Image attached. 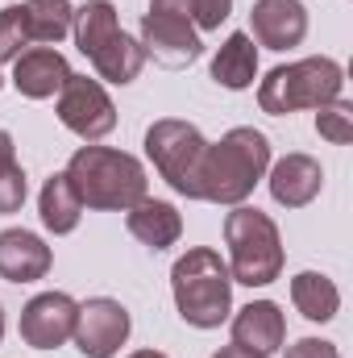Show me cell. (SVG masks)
Instances as JSON below:
<instances>
[{"label":"cell","mask_w":353,"mask_h":358,"mask_svg":"<svg viewBox=\"0 0 353 358\" xmlns=\"http://www.w3.org/2000/svg\"><path fill=\"white\" fill-rule=\"evenodd\" d=\"M225 246H229V275L233 283L246 287H266L283 275V234L274 225V217L250 204H233V213H225Z\"/></svg>","instance_id":"cell-4"},{"label":"cell","mask_w":353,"mask_h":358,"mask_svg":"<svg viewBox=\"0 0 353 358\" xmlns=\"http://www.w3.org/2000/svg\"><path fill=\"white\" fill-rule=\"evenodd\" d=\"M25 196H29V183H25L21 163H4V167H0V217L21 213Z\"/></svg>","instance_id":"cell-26"},{"label":"cell","mask_w":353,"mask_h":358,"mask_svg":"<svg viewBox=\"0 0 353 358\" xmlns=\"http://www.w3.org/2000/svg\"><path fill=\"white\" fill-rule=\"evenodd\" d=\"M71 0H25V21H29V38L38 46H59L71 34Z\"/></svg>","instance_id":"cell-22"},{"label":"cell","mask_w":353,"mask_h":358,"mask_svg":"<svg viewBox=\"0 0 353 358\" xmlns=\"http://www.w3.org/2000/svg\"><path fill=\"white\" fill-rule=\"evenodd\" d=\"M0 88H4V76H0Z\"/></svg>","instance_id":"cell-32"},{"label":"cell","mask_w":353,"mask_h":358,"mask_svg":"<svg viewBox=\"0 0 353 358\" xmlns=\"http://www.w3.org/2000/svg\"><path fill=\"white\" fill-rule=\"evenodd\" d=\"M316 134L324 138V142H333V146H350L353 138V104L341 96V100H333V104H324V108H316Z\"/></svg>","instance_id":"cell-25"},{"label":"cell","mask_w":353,"mask_h":358,"mask_svg":"<svg viewBox=\"0 0 353 358\" xmlns=\"http://www.w3.org/2000/svg\"><path fill=\"white\" fill-rule=\"evenodd\" d=\"M345 67L329 55H312L299 63H283L258 84V104L270 117H291L299 108H324L341 100Z\"/></svg>","instance_id":"cell-5"},{"label":"cell","mask_w":353,"mask_h":358,"mask_svg":"<svg viewBox=\"0 0 353 358\" xmlns=\"http://www.w3.org/2000/svg\"><path fill=\"white\" fill-rule=\"evenodd\" d=\"M91 67H96L100 80L125 88V84H133V80L142 76V67H146V50H142L137 38H129V34L121 29V34L108 42V50H100V55L91 59Z\"/></svg>","instance_id":"cell-21"},{"label":"cell","mask_w":353,"mask_h":358,"mask_svg":"<svg viewBox=\"0 0 353 358\" xmlns=\"http://www.w3.org/2000/svg\"><path fill=\"white\" fill-rule=\"evenodd\" d=\"M0 342H4V308H0Z\"/></svg>","instance_id":"cell-31"},{"label":"cell","mask_w":353,"mask_h":358,"mask_svg":"<svg viewBox=\"0 0 353 358\" xmlns=\"http://www.w3.org/2000/svg\"><path fill=\"white\" fill-rule=\"evenodd\" d=\"M54 250L29 229H0V279L4 283H38L50 275Z\"/></svg>","instance_id":"cell-15"},{"label":"cell","mask_w":353,"mask_h":358,"mask_svg":"<svg viewBox=\"0 0 353 358\" xmlns=\"http://www.w3.org/2000/svg\"><path fill=\"white\" fill-rule=\"evenodd\" d=\"M63 176L71 179L84 208H96V213H125L137 200H146V187H150L142 159H133L129 150L96 146V142L71 155Z\"/></svg>","instance_id":"cell-2"},{"label":"cell","mask_w":353,"mask_h":358,"mask_svg":"<svg viewBox=\"0 0 353 358\" xmlns=\"http://www.w3.org/2000/svg\"><path fill=\"white\" fill-rule=\"evenodd\" d=\"M4 163H17V146H13V134L8 129H0V167Z\"/></svg>","instance_id":"cell-28"},{"label":"cell","mask_w":353,"mask_h":358,"mask_svg":"<svg viewBox=\"0 0 353 358\" xmlns=\"http://www.w3.org/2000/svg\"><path fill=\"white\" fill-rule=\"evenodd\" d=\"M154 13H175L195 29H220L233 13V0H150Z\"/></svg>","instance_id":"cell-23"},{"label":"cell","mask_w":353,"mask_h":358,"mask_svg":"<svg viewBox=\"0 0 353 358\" xmlns=\"http://www.w3.org/2000/svg\"><path fill=\"white\" fill-rule=\"evenodd\" d=\"M270 196H274V204H283V208H308L316 196H320V187H324V167L312 159V155H283L274 167H270Z\"/></svg>","instance_id":"cell-13"},{"label":"cell","mask_w":353,"mask_h":358,"mask_svg":"<svg viewBox=\"0 0 353 358\" xmlns=\"http://www.w3.org/2000/svg\"><path fill=\"white\" fill-rule=\"evenodd\" d=\"M291 304H295L308 321L324 325V321H333V317L341 313V292H337V283H333L329 275H320V271H299V275L291 279Z\"/></svg>","instance_id":"cell-20"},{"label":"cell","mask_w":353,"mask_h":358,"mask_svg":"<svg viewBox=\"0 0 353 358\" xmlns=\"http://www.w3.org/2000/svg\"><path fill=\"white\" fill-rule=\"evenodd\" d=\"M208 71H212V80L220 88H229V92L254 88V80H258V46H254V38L246 29L229 34L220 42V50L212 55V67Z\"/></svg>","instance_id":"cell-17"},{"label":"cell","mask_w":353,"mask_h":358,"mask_svg":"<svg viewBox=\"0 0 353 358\" xmlns=\"http://www.w3.org/2000/svg\"><path fill=\"white\" fill-rule=\"evenodd\" d=\"M171 296L191 329H220L233 313V275L220 250L191 246L171 267Z\"/></svg>","instance_id":"cell-3"},{"label":"cell","mask_w":353,"mask_h":358,"mask_svg":"<svg viewBox=\"0 0 353 358\" xmlns=\"http://www.w3.org/2000/svg\"><path fill=\"white\" fill-rule=\"evenodd\" d=\"M129 358H171V355H163V350H133Z\"/></svg>","instance_id":"cell-30"},{"label":"cell","mask_w":353,"mask_h":358,"mask_svg":"<svg viewBox=\"0 0 353 358\" xmlns=\"http://www.w3.org/2000/svg\"><path fill=\"white\" fill-rule=\"evenodd\" d=\"M142 50H146V59H154L158 67H191L200 55H204V42H200V29L191 25V21H183L175 13H146L142 17Z\"/></svg>","instance_id":"cell-9"},{"label":"cell","mask_w":353,"mask_h":358,"mask_svg":"<svg viewBox=\"0 0 353 358\" xmlns=\"http://www.w3.org/2000/svg\"><path fill=\"white\" fill-rule=\"evenodd\" d=\"M71 34H75L80 55H88V63H91V59H96L100 50H108V42L121 34L117 4H112V0H88V4H80L75 17H71Z\"/></svg>","instance_id":"cell-19"},{"label":"cell","mask_w":353,"mask_h":358,"mask_svg":"<svg viewBox=\"0 0 353 358\" xmlns=\"http://www.w3.org/2000/svg\"><path fill=\"white\" fill-rule=\"evenodd\" d=\"M204 150L208 138L179 117H163L146 129V155L154 163V171L171 183L175 196L200 200V167H204Z\"/></svg>","instance_id":"cell-6"},{"label":"cell","mask_w":353,"mask_h":358,"mask_svg":"<svg viewBox=\"0 0 353 358\" xmlns=\"http://www.w3.org/2000/svg\"><path fill=\"white\" fill-rule=\"evenodd\" d=\"M75 300L67 292H38L21 308V342L29 350H59L75 334Z\"/></svg>","instance_id":"cell-10"},{"label":"cell","mask_w":353,"mask_h":358,"mask_svg":"<svg viewBox=\"0 0 353 358\" xmlns=\"http://www.w3.org/2000/svg\"><path fill=\"white\" fill-rule=\"evenodd\" d=\"M125 225L150 250H167L183 238V217H179V208L171 200H150V196L137 200L133 208H125Z\"/></svg>","instance_id":"cell-16"},{"label":"cell","mask_w":353,"mask_h":358,"mask_svg":"<svg viewBox=\"0 0 353 358\" xmlns=\"http://www.w3.org/2000/svg\"><path fill=\"white\" fill-rule=\"evenodd\" d=\"M270 171V138L254 125L229 129L220 142H208L200 167V200L208 204H246Z\"/></svg>","instance_id":"cell-1"},{"label":"cell","mask_w":353,"mask_h":358,"mask_svg":"<svg viewBox=\"0 0 353 358\" xmlns=\"http://www.w3.org/2000/svg\"><path fill=\"white\" fill-rule=\"evenodd\" d=\"M67 76H71V67H67V59L54 46H29V50H21L13 59V76L8 80L25 100H50L67 84Z\"/></svg>","instance_id":"cell-14"},{"label":"cell","mask_w":353,"mask_h":358,"mask_svg":"<svg viewBox=\"0 0 353 358\" xmlns=\"http://www.w3.org/2000/svg\"><path fill=\"white\" fill-rule=\"evenodd\" d=\"M212 358H254V355H246V350H237V346H220Z\"/></svg>","instance_id":"cell-29"},{"label":"cell","mask_w":353,"mask_h":358,"mask_svg":"<svg viewBox=\"0 0 353 358\" xmlns=\"http://www.w3.org/2000/svg\"><path fill=\"white\" fill-rule=\"evenodd\" d=\"M38 217H42V225H46L54 238H67V234L80 229V221H84V200L75 196L71 179L63 176V171L42 183V192H38Z\"/></svg>","instance_id":"cell-18"},{"label":"cell","mask_w":353,"mask_h":358,"mask_svg":"<svg viewBox=\"0 0 353 358\" xmlns=\"http://www.w3.org/2000/svg\"><path fill=\"white\" fill-rule=\"evenodd\" d=\"M283 358H341V350L333 342H324V338H299L295 346H287Z\"/></svg>","instance_id":"cell-27"},{"label":"cell","mask_w":353,"mask_h":358,"mask_svg":"<svg viewBox=\"0 0 353 358\" xmlns=\"http://www.w3.org/2000/svg\"><path fill=\"white\" fill-rule=\"evenodd\" d=\"M287 342V317L274 300H250L233 317V346L254 358H270Z\"/></svg>","instance_id":"cell-12"},{"label":"cell","mask_w":353,"mask_h":358,"mask_svg":"<svg viewBox=\"0 0 353 358\" xmlns=\"http://www.w3.org/2000/svg\"><path fill=\"white\" fill-rule=\"evenodd\" d=\"M25 46H33V38H29V21H25V4H8V8H0V63H13Z\"/></svg>","instance_id":"cell-24"},{"label":"cell","mask_w":353,"mask_h":358,"mask_svg":"<svg viewBox=\"0 0 353 358\" xmlns=\"http://www.w3.org/2000/svg\"><path fill=\"white\" fill-rule=\"evenodd\" d=\"M133 334V317L112 296H91L75 308V350L84 358H117Z\"/></svg>","instance_id":"cell-8"},{"label":"cell","mask_w":353,"mask_h":358,"mask_svg":"<svg viewBox=\"0 0 353 358\" xmlns=\"http://www.w3.org/2000/svg\"><path fill=\"white\" fill-rule=\"evenodd\" d=\"M59 121L63 129H71L75 138L84 142H100L117 129V104L112 96L104 92L100 80H88V76H67V84L59 88Z\"/></svg>","instance_id":"cell-7"},{"label":"cell","mask_w":353,"mask_h":358,"mask_svg":"<svg viewBox=\"0 0 353 358\" xmlns=\"http://www.w3.org/2000/svg\"><path fill=\"white\" fill-rule=\"evenodd\" d=\"M250 38L266 50H291L308 38V8L303 0H254L250 8Z\"/></svg>","instance_id":"cell-11"}]
</instances>
